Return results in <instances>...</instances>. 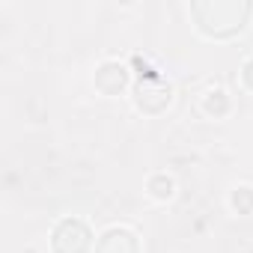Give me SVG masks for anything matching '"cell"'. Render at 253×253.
<instances>
[{
    "label": "cell",
    "instance_id": "6da1fadb",
    "mask_svg": "<svg viewBox=\"0 0 253 253\" xmlns=\"http://www.w3.org/2000/svg\"><path fill=\"white\" fill-rule=\"evenodd\" d=\"M194 18V30L206 39L226 42L238 33L247 30V21L253 15L250 0H206V3H191L188 6Z\"/></svg>",
    "mask_w": 253,
    "mask_h": 253
},
{
    "label": "cell",
    "instance_id": "7a4b0ae2",
    "mask_svg": "<svg viewBox=\"0 0 253 253\" xmlns=\"http://www.w3.org/2000/svg\"><path fill=\"white\" fill-rule=\"evenodd\" d=\"M131 66L137 69V78L131 86V101H134L137 113L161 116L164 110H170V104L176 98V86L167 81V75H161L155 66H149V60L140 54L131 57Z\"/></svg>",
    "mask_w": 253,
    "mask_h": 253
},
{
    "label": "cell",
    "instance_id": "3957f363",
    "mask_svg": "<svg viewBox=\"0 0 253 253\" xmlns=\"http://www.w3.org/2000/svg\"><path fill=\"white\" fill-rule=\"evenodd\" d=\"M95 229L86 217L81 214H63L48 235V247L51 253H92L95 250Z\"/></svg>",
    "mask_w": 253,
    "mask_h": 253
},
{
    "label": "cell",
    "instance_id": "277c9868",
    "mask_svg": "<svg viewBox=\"0 0 253 253\" xmlns=\"http://www.w3.org/2000/svg\"><path fill=\"white\" fill-rule=\"evenodd\" d=\"M92 86L104 98H119L134 86V72H131L128 63H122L116 57H107L92 69Z\"/></svg>",
    "mask_w": 253,
    "mask_h": 253
},
{
    "label": "cell",
    "instance_id": "5b68a950",
    "mask_svg": "<svg viewBox=\"0 0 253 253\" xmlns=\"http://www.w3.org/2000/svg\"><path fill=\"white\" fill-rule=\"evenodd\" d=\"M92 253H143L140 232L128 223H110L98 232Z\"/></svg>",
    "mask_w": 253,
    "mask_h": 253
},
{
    "label": "cell",
    "instance_id": "8992f818",
    "mask_svg": "<svg viewBox=\"0 0 253 253\" xmlns=\"http://www.w3.org/2000/svg\"><path fill=\"white\" fill-rule=\"evenodd\" d=\"M197 110H200V116H206V119L223 122V119H229V116L235 113V98L229 95V89H226V86L211 84V86H206V89L200 92Z\"/></svg>",
    "mask_w": 253,
    "mask_h": 253
},
{
    "label": "cell",
    "instance_id": "52a82bcc",
    "mask_svg": "<svg viewBox=\"0 0 253 253\" xmlns=\"http://www.w3.org/2000/svg\"><path fill=\"white\" fill-rule=\"evenodd\" d=\"M143 194H146V200H152V203H158V206H167V203L176 200L179 182H176V176H173L170 170H152V173H146V179H143Z\"/></svg>",
    "mask_w": 253,
    "mask_h": 253
},
{
    "label": "cell",
    "instance_id": "ba28073f",
    "mask_svg": "<svg viewBox=\"0 0 253 253\" xmlns=\"http://www.w3.org/2000/svg\"><path fill=\"white\" fill-rule=\"evenodd\" d=\"M226 209L235 217H253V185L250 182H238L226 191Z\"/></svg>",
    "mask_w": 253,
    "mask_h": 253
},
{
    "label": "cell",
    "instance_id": "9c48e42d",
    "mask_svg": "<svg viewBox=\"0 0 253 253\" xmlns=\"http://www.w3.org/2000/svg\"><path fill=\"white\" fill-rule=\"evenodd\" d=\"M235 81H238V89H241V92L253 95V54H247V57L241 60V66H238V75H235Z\"/></svg>",
    "mask_w": 253,
    "mask_h": 253
}]
</instances>
